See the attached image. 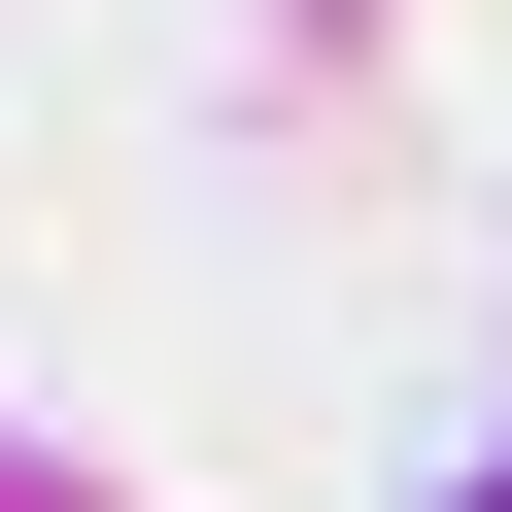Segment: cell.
I'll return each mask as SVG.
<instances>
[{
    "label": "cell",
    "mask_w": 512,
    "mask_h": 512,
    "mask_svg": "<svg viewBox=\"0 0 512 512\" xmlns=\"http://www.w3.org/2000/svg\"><path fill=\"white\" fill-rule=\"evenodd\" d=\"M478 512H512V478H478Z\"/></svg>",
    "instance_id": "cell-1"
}]
</instances>
